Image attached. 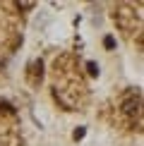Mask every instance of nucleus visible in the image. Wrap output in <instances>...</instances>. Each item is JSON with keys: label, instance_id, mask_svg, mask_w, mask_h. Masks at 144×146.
Masks as SVG:
<instances>
[{"label": "nucleus", "instance_id": "f03ea898", "mask_svg": "<svg viewBox=\"0 0 144 146\" xmlns=\"http://www.w3.org/2000/svg\"><path fill=\"white\" fill-rule=\"evenodd\" d=\"M89 72H91V74H99V65H94V62H89Z\"/></svg>", "mask_w": 144, "mask_h": 146}, {"label": "nucleus", "instance_id": "7ed1b4c3", "mask_svg": "<svg viewBox=\"0 0 144 146\" xmlns=\"http://www.w3.org/2000/svg\"><path fill=\"white\" fill-rule=\"evenodd\" d=\"M84 137V127H79V129H75V139H82Z\"/></svg>", "mask_w": 144, "mask_h": 146}, {"label": "nucleus", "instance_id": "f257e3e1", "mask_svg": "<svg viewBox=\"0 0 144 146\" xmlns=\"http://www.w3.org/2000/svg\"><path fill=\"white\" fill-rule=\"evenodd\" d=\"M103 43H106V48H113V46H115V38H113V36H106Z\"/></svg>", "mask_w": 144, "mask_h": 146}]
</instances>
